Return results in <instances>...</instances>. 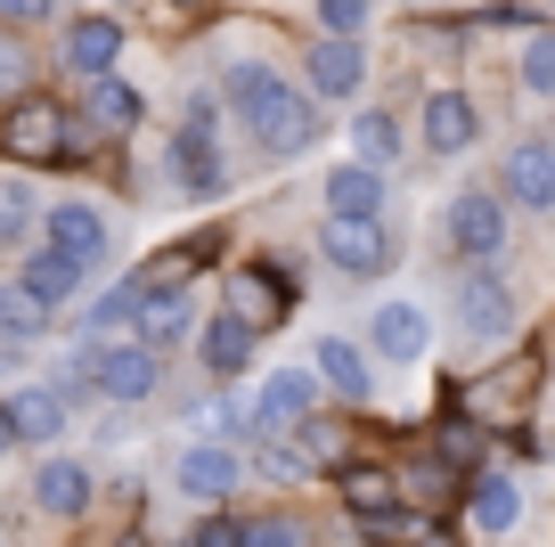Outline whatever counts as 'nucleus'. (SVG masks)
Instances as JSON below:
<instances>
[{"mask_svg": "<svg viewBox=\"0 0 555 547\" xmlns=\"http://www.w3.org/2000/svg\"><path fill=\"white\" fill-rule=\"evenodd\" d=\"M0 148L25 155V164H66L74 131H66V115H57L50 99H17L9 115H0Z\"/></svg>", "mask_w": 555, "mask_h": 547, "instance_id": "1", "label": "nucleus"}, {"mask_svg": "<svg viewBox=\"0 0 555 547\" xmlns=\"http://www.w3.org/2000/svg\"><path fill=\"white\" fill-rule=\"evenodd\" d=\"M212 123H221V106H212V99H189V115H180V139H172V171H180V189H189V196H221Z\"/></svg>", "mask_w": 555, "mask_h": 547, "instance_id": "2", "label": "nucleus"}, {"mask_svg": "<svg viewBox=\"0 0 555 547\" xmlns=\"http://www.w3.org/2000/svg\"><path fill=\"white\" fill-rule=\"evenodd\" d=\"M41 254L74 262V270H99V262H106V221H99L90 205H57V213H41Z\"/></svg>", "mask_w": 555, "mask_h": 547, "instance_id": "3", "label": "nucleus"}, {"mask_svg": "<svg viewBox=\"0 0 555 547\" xmlns=\"http://www.w3.org/2000/svg\"><path fill=\"white\" fill-rule=\"evenodd\" d=\"M450 245H457L466 262H490V254L506 245V205H499L490 189H466V196L450 205Z\"/></svg>", "mask_w": 555, "mask_h": 547, "instance_id": "4", "label": "nucleus"}, {"mask_svg": "<svg viewBox=\"0 0 555 547\" xmlns=\"http://www.w3.org/2000/svg\"><path fill=\"white\" fill-rule=\"evenodd\" d=\"M286 99H295V90L278 82L270 66H254V58H245V66H229V115H237V123H245L254 139L270 131L278 115H286Z\"/></svg>", "mask_w": 555, "mask_h": 547, "instance_id": "5", "label": "nucleus"}, {"mask_svg": "<svg viewBox=\"0 0 555 547\" xmlns=\"http://www.w3.org/2000/svg\"><path fill=\"white\" fill-rule=\"evenodd\" d=\"M90 393L147 400V393H156V352H139V343H106V352H90Z\"/></svg>", "mask_w": 555, "mask_h": 547, "instance_id": "6", "label": "nucleus"}, {"mask_svg": "<svg viewBox=\"0 0 555 547\" xmlns=\"http://www.w3.org/2000/svg\"><path fill=\"white\" fill-rule=\"evenodd\" d=\"M311 400H319V384L302 377V368H286V377H270L261 384V409H254V442H278V433H295L302 417H311Z\"/></svg>", "mask_w": 555, "mask_h": 547, "instance_id": "7", "label": "nucleus"}, {"mask_svg": "<svg viewBox=\"0 0 555 547\" xmlns=\"http://www.w3.org/2000/svg\"><path fill=\"white\" fill-rule=\"evenodd\" d=\"M286 303H295V294H286V278H278V270H237V278H229V319H237L245 335L278 327V319H286Z\"/></svg>", "mask_w": 555, "mask_h": 547, "instance_id": "8", "label": "nucleus"}, {"mask_svg": "<svg viewBox=\"0 0 555 547\" xmlns=\"http://www.w3.org/2000/svg\"><path fill=\"white\" fill-rule=\"evenodd\" d=\"M319 245H327V262L335 270H351V278H367V270H384V221H327L319 229Z\"/></svg>", "mask_w": 555, "mask_h": 547, "instance_id": "9", "label": "nucleus"}, {"mask_svg": "<svg viewBox=\"0 0 555 547\" xmlns=\"http://www.w3.org/2000/svg\"><path fill=\"white\" fill-rule=\"evenodd\" d=\"M172 482L189 498H229L245 482V458H237V449H221V442H205V449H189V458L172 466Z\"/></svg>", "mask_w": 555, "mask_h": 547, "instance_id": "10", "label": "nucleus"}, {"mask_svg": "<svg viewBox=\"0 0 555 547\" xmlns=\"http://www.w3.org/2000/svg\"><path fill=\"white\" fill-rule=\"evenodd\" d=\"M131 327H139V352L180 343V335H189V287H147L139 310H131Z\"/></svg>", "mask_w": 555, "mask_h": 547, "instance_id": "11", "label": "nucleus"}, {"mask_svg": "<svg viewBox=\"0 0 555 547\" xmlns=\"http://www.w3.org/2000/svg\"><path fill=\"white\" fill-rule=\"evenodd\" d=\"M457 319H466V335H506V319H515V294L499 287L490 270H474V278H457Z\"/></svg>", "mask_w": 555, "mask_h": 547, "instance_id": "12", "label": "nucleus"}, {"mask_svg": "<svg viewBox=\"0 0 555 547\" xmlns=\"http://www.w3.org/2000/svg\"><path fill=\"white\" fill-rule=\"evenodd\" d=\"M327 213L335 221H384V171H367V164L327 171Z\"/></svg>", "mask_w": 555, "mask_h": 547, "instance_id": "13", "label": "nucleus"}, {"mask_svg": "<svg viewBox=\"0 0 555 547\" xmlns=\"http://www.w3.org/2000/svg\"><path fill=\"white\" fill-rule=\"evenodd\" d=\"M302 74H311V90H319V99H351V90L367 82V58H360V41H319Z\"/></svg>", "mask_w": 555, "mask_h": 547, "instance_id": "14", "label": "nucleus"}, {"mask_svg": "<svg viewBox=\"0 0 555 547\" xmlns=\"http://www.w3.org/2000/svg\"><path fill=\"white\" fill-rule=\"evenodd\" d=\"M425 148H434V155H466V148H474V106H466V90H434V99H425Z\"/></svg>", "mask_w": 555, "mask_h": 547, "instance_id": "15", "label": "nucleus"}, {"mask_svg": "<svg viewBox=\"0 0 555 547\" xmlns=\"http://www.w3.org/2000/svg\"><path fill=\"white\" fill-rule=\"evenodd\" d=\"M115 58H122V25H115V17H82V25L66 34V66L90 74V82H99V74H115Z\"/></svg>", "mask_w": 555, "mask_h": 547, "instance_id": "16", "label": "nucleus"}, {"mask_svg": "<svg viewBox=\"0 0 555 547\" xmlns=\"http://www.w3.org/2000/svg\"><path fill=\"white\" fill-rule=\"evenodd\" d=\"M0 409H9V433H17V442H57V433H66V393H50V384L0 400Z\"/></svg>", "mask_w": 555, "mask_h": 547, "instance_id": "17", "label": "nucleus"}, {"mask_svg": "<svg viewBox=\"0 0 555 547\" xmlns=\"http://www.w3.org/2000/svg\"><path fill=\"white\" fill-rule=\"evenodd\" d=\"M506 196L531 205V213H547L555 205V155L547 148H515V155H506Z\"/></svg>", "mask_w": 555, "mask_h": 547, "instance_id": "18", "label": "nucleus"}, {"mask_svg": "<svg viewBox=\"0 0 555 547\" xmlns=\"http://www.w3.org/2000/svg\"><path fill=\"white\" fill-rule=\"evenodd\" d=\"M367 343H376L384 359H416V352H425V310H409V303H384L376 319H367Z\"/></svg>", "mask_w": 555, "mask_h": 547, "instance_id": "19", "label": "nucleus"}, {"mask_svg": "<svg viewBox=\"0 0 555 547\" xmlns=\"http://www.w3.org/2000/svg\"><path fill=\"white\" fill-rule=\"evenodd\" d=\"M74 287H82V270H74V262H57V254H34V262H25V278H17V294H25L34 310L74 303Z\"/></svg>", "mask_w": 555, "mask_h": 547, "instance_id": "20", "label": "nucleus"}, {"mask_svg": "<svg viewBox=\"0 0 555 547\" xmlns=\"http://www.w3.org/2000/svg\"><path fill=\"white\" fill-rule=\"evenodd\" d=\"M34 498H41L50 514H82V507H90V466H74V458H50V466L34 474Z\"/></svg>", "mask_w": 555, "mask_h": 547, "instance_id": "21", "label": "nucleus"}, {"mask_svg": "<svg viewBox=\"0 0 555 547\" xmlns=\"http://www.w3.org/2000/svg\"><path fill=\"white\" fill-rule=\"evenodd\" d=\"M319 377H327L344 400H367V352L344 343V335H319Z\"/></svg>", "mask_w": 555, "mask_h": 547, "instance_id": "22", "label": "nucleus"}, {"mask_svg": "<svg viewBox=\"0 0 555 547\" xmlns=\"http://www.w3.org/2000/svg\"><path fill=\"white\" fill-rule=\"evenodd\" d=\"M344 498H351V514H360V523H384V514H392V498H400V482L384 474V466H344Z\"/></svg>", "mask_w": 555, "mask_h": 547, "instance_id": "23", "label": "nucleus"}, {"mask_svg": "<svg viewBox=\"0 0 555 547\" xmlns=\"http://www.w3.org/2000/svg\"><path fill=\"white\" fill-rule=\"evenodd\" d=\"M205 368H212V377H245V368H254V335H245L229 310L205 327Z\"/></svg>", "mask_w": 555, "mask_h": 547, "instance_id": "24", "label": "nucleus"}, {"mask_svg": "<svg viewBox=\"0 0 555 547\" xmlns=\"http://www.w3.org/2000/svg\"><path fill=\"white\" fill-rule=\"evenodd\" d=\"M474 523H482L490 539H499V531H515V523H522V491H515L506 474H482V482H474Z\"/></svg>", "mask_w": 555, "mask_h": 547, "instance_id": "25", "label": "nucleus"}, {"mask_svg": "<svg viewBox=\"0 0 555 547\" xmlns=\"http://www.w3.org/2000/svg\"><path fill=\"white\" fill-rule=\"evenodd\" d=\"M311 139H319V115H311V99H302V90H295V99H286V115H278L270 131H261V148H270L278 164H286V155H302V148H311Z\"/></svg>", "mask_w": 555, "mask_h": 547, "instance_id": "26", "label": "nucleus"}, {"mask_svg": "<svg viewBox=\"0 0 555 547\" xmlns=\"http://www.w3.org/2000/svg\"><path fill=\"white\" fill-rule=\"evenodd\" d=\"M90 123H99V131H131L139 123V90L115 82V74H99V82H90Z\"/></svg>", "mask_w": 555, "mask_h": 547, "instance_id": "27", "label": "nucleus"}, {"mask_svg": "<svg viewBox=\"0 0 555 547\" xmlns=\"http://www.w3.org/2000/svg\"><path fill=\"white\" fill-rule=\"evenodd\" d=\"M351 148L367 155V171H384V164H392V155H400V123L384 115V106H367V115L351 123Z\"/></svg>", "mask_w": 555, "mask_h": 547, "instance_id": "28", "label": "nucleus"}, {"mask_svg": "<svg viewBox=\"0 0 555 547\" xmlns=\"http://www.w3.org/2000/svg\"><path fill=\"white\" fill-rule=\"evenodd\" d=\"M531 384H539V359H515L506 377H482V384H474V409H499V400L515 409V400L531 393Z\"/></svg>", "mask_w": 555, "mask_h": 547, "instance_id": "29", "label": "nucleus"}, {"mask_svg": "<svg viewBox=\"0 0 555 547\" xmlns=\"http://www.w3.org/2000/svg\"><path fill=\"white\" fill-rule=\"evenodd\" d=\"M25 229H34V189L0 180V245H25Z\"/></svg>", "mask_w": 555, "mask_h": 547, "instance_id": "30", "label": "nucleus"}, {"mask_svg": "<svg viewBox=\"0 0 555 547\" xmlns=\"http://www.w3.org/2000/svg\"><path fill=\"white\" fill-rule=\"evenodd\" d=\"M139 294H147L139 278H131V287H115V294H99V303H90V335H115V327H131Z\"/></svg>", "mask_w": 555, "mask_h": 547, "instance_id": "31", "label": "nucleus"}, {"mask_svg": "<svg viewBox=\"0 0 555 547\" xmlns=\"http://www.w3.org/2000/svg\"><path fill=\"white\" fill-rule=\"evenodd\" d=\"M254 474L261 482H311V466H302L286 442H254Z\"/></svg>", "mask_w": 555, "mask_h": 547, "instance_id": "32", "label": "nucleus"}, {"mask_svg": "<svg viewBox=\"0 0 555 547\" xmlns=\"http://www.w3.org/2000/svg\"><path fill=\"white\" fill-rule=\"evenodd\" d=\"M522 82H531L539 99H555V34H539L531 50H522Z\"/></svg>", "mask_w": 555, "mask_h": 547, "instance_id": "33", "label": "nucleus"}, {"mask_svg": "<svg viewBox=\"0 0 555 547\" xmlns=\"http://www.w3.org/2000/svg\"><path fill=\"white\" fill-rule=\"evenodd\" d=\"M319 25H327V41H351L367 25V0H319Z\"/></svg>", "mask_w": 555, "mask_h": 547, "instance_id": "34", "label": "nucleus"}, {"mask_svg": "<svg viewBox=\"0 0 555 547\" xmlns=\"http://www.w3.org/2000/svg\"><path fill=\"white\" fill-rule=\"evenodd\" d=\"M245 547H302V523L295 514H261V523H245Z\"/></svg>", "mask_w": 555, "mask_h": 547, "instance_id": "35", "label": "nucleus"}, {"mask_svg": "<svg viewBox=\"0 0 555 547\" xmlns=\"http://www.w3.org/2000/svg\"><path fill=\"white\" fill-rule=\"evenodd\" d=\"M392 482H409V491H416V498H434V507L450 498V466H441V458H416L409 474H392Z\"/></svg>", "mask_w": 555, "mask_h": 547, "instance_id": "36", "label": "nucleus"}, {"mask_svg": "<svg viewBox=\"0 0 555 547\" xmlns=\"http://www.w3.org/2000/svg\"><path fill=\"white\" fill-rule=\"evenodd\" d=\"M189 547H245V523H229V514H212V523L196 531Z\"/></svg>", "mask_w": 555, "mask_h": 547, "instance_id": "37", "label": "nucleus"}, {"mask_svg": "<svg viewBox=\"0 0 555 547\" xmlns=\"http://www.w3.org/2000/svg\"><path fill=\"white\" fill-rule=\"evenodd\" d=\"M41 0H0V17H34Z\"/></svg>", "mask_w": 555, "mask_h": 547, "instance_id": "38", "label": "nucleus"}, {"mask_svg": "<svg viewBox=\"0 0 555 547\" xmlns=\"http://www.w3.org/2000/svg\"><path fill=\"white\" fill-rule=\"evenodd\" d=\"M409 547H457V539H441V531H416V539Z\"/></svg>", "mask_w": 555, "mask_h": 547, "instance_id": "39", "label": "nucleus"}, {"mask_svg": "<svg viewBox=\"0 0 555 547\" xmlns=\"http://www.w3.org/2000/svg\"><path fill=\"white\" fill-rule=\"evenodd\" d=\"M9 442H17V433H9V409H0V449H9Z\"/></svg>", "mask_w": 555, "mask_h": 547, "instance_id": "40", "label": "nucleus"}, {"mask_svg": "<svg viewBox=\"0 0 555 547\" xmlns=\"http://www.w3.org/2000/svg\"><path fill=\"white\" fill-rule=\"evenodd\" d=\"M115 547H147V539H139V531H131V539H115Z\"/></svg>", "mask_w": 555, "mask_h": 547, "instance_id": "41", "label": "nucleus"}, {"mask_svg": "<svg viewBox=\"0 0 555 547\" xmlns=\"http://www.w3.org/2000/svg\"><path fill=\"white\" fill-rule=\"evenodd\" d=\"M180 547H189V539H180Z\"/></svg>", "mask_w": 555, "mask_h": 547, "instance_id": "42", "label": "nucleus"}, {"mask_svg": "<svg viewBox=\"0 0 555 547\" xmlns=\"http://www.w3.org/2000/svg\"><path fill=\"white\" fill-rule=\"evenodd\" d=\"M547 155H555V148H547Z\"/></svg>", "mask_w": 555, "mask_h": 547, "instance_id": "43", "label": "nucleus"}]
</instances>
